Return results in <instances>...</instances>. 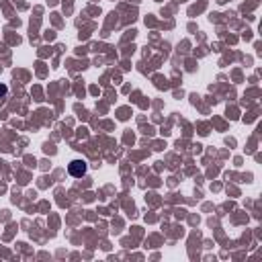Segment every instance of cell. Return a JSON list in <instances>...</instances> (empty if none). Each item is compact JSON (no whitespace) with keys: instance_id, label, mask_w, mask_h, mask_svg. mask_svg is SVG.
I'll use <instances>...</instances> for the list:
<instances>
[{"instance_id":"obj_1","label":"cell","mask_w":262,"mask_h":262,"mask_svg":"<svg viewBox=\"0 0 262 262\" xmlns=\"http://www.w3.org/2000/svg\"><path fill=\"white\" fill-rule=\"evenodd\" d=\"M86 170H88V164L84 160H72L68 164V172H70L74 178H82L86 174Z\"/></svg>"},{"instance_id":"obj_2","label":"cell","mask_w":262,"mask_h":262,"mask_svg":"<svg viewBox=\"0 0 262 262\" xmlns=\"http://www.w3.org/2000/svg\"><path fill=\"white\" fill-rule=\"evenodd\" d=\"M8 92V88H6V84H0V96H4Z\"/></svg>"}]
</instances>
